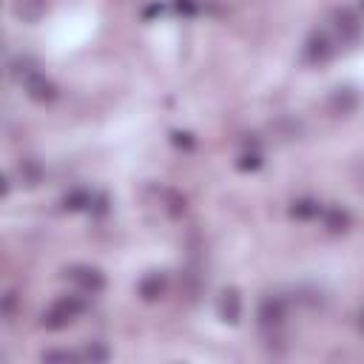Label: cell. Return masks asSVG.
Here are the masks:
<instances>
[{"instance_id": "6da1fadb", "label": "cell", "mask_w": 364, "mask_h": 364, "mask_svg": "<svg viewBox=\"0 0 364 364\" xmlns=\"http://www.w3.org/2000/svg\"><path fill=\"white\" fill-rule=\"evenodd\" d=\"M12 74H15V80H20V85L26 88V94H29L31 100L49 103V100L57 97L55 83L46 77L43 71H37V66H34L29 57H18V60L12 63Z\"/></svg>"}, {"instance_id": "7a4b0ae2", "label": "cell", "mask_w": 364, "mask_h": 364, "mask_svg": "<svg viewBox=\"0 0 364 364\" xmlns=\"http://www.w3.org/2000/svg\"><path fill=\"white\" fill-rule=\"evenodd\" d=\"M80 310H83V302L77 296H63V299H57L49 310L43 313V325L49 330H60V328L74 322V318L80 316Z\"/></svg>"}, {"instance_id": "3957f363", "label": "cell", "mask_w": 364, "mask_h": 364, "mask_svg": "<svg viewBox=\"0 0 364 364\" xmlns=\"http://www.w3.org/2000/svg\"><path fill=\"white\" fill-rule=\"evenodd\" d=\"M66 279L80 290V293H88V296H94L106 288V276L97 270V267H91V265H74L66 270Z\"/></svg>"}, {"instance_id": "277c9868", "label": "cell", "mask_w": 364, "mask_h": 364, "mask_svg": "<svg viewBox=\"0 0 364 364\" xmlns=\"http://www.w3.org/2000/svg\"><path fill=\"white\" fill-rule=\"evenodd\" d=\"M285 313H288V304L282 296H267L262 299L259 304V325L267 336H273L282 325H285Z\"/></svg>"}, {"instance_id": "5b68a950", "label": "cell", "mask_w": 364, "mask_h": 364, "mask_svg": "<svg viewBox=\"0 0 364 364\" xmlns=\"http://www.w3.org/2000/svg\"><path fill=\"white\" fill-rule=\"evenodd\" d=\"M304 55H307L310 63H328V60L333 57V43H330V37H328L325 31H313L310 40H307V46H304Z\"/></svg>"}, {"instance_id": "8992f818", "label": "cell", "mask_w": 364, "mask_h": 364, "mask_svg": "<svg viewBox=\"0 0 364 364\" xmlns=\"http://www.w3.org/2000/svg\"><path fill=\"white\" fill-rule=\"evenodd\" d=\"M336 31H339L342 43H356L361 37V23L350 9H342V12H336Z\"/></svg>"}, {"instance_id": "52a82bcc", "label": "cell", "mask_w": 364, "mask_h": 364, "mask_svg": "<svg viewBox=\"0 0 364 364\" xmlns=\"http://www.w3.org/2000/svg\"><path fill=\"white\" fill-rule=\"evenodd\" d=\"M219 313H222L225 322H231V325L239 322V316H242V299H239V293H237L234 288L225 290V293L219 296Z\"/></svg>"}, {"instance_id": "ba28073f", "label": "cell", "mask_w": 364, "mask_h": 364, "mask_svg": "<svg viewBox=\"0 0 364 364\" xmlns=\"http://www.w3.org/2000/svg\"><path fill=\"white\" fill-rule=\"evenodd\" d=\"M322 202H316V200H310V197H304V200H296L293 205H290V214L296 216V219H316V216H322Z\"/></svg>"}, {"instance_id": "9c48e42d", "label": "cell", "mask_w": 364, "mask_h": 364, "mask_svg": "<svg viewBox=\"0 0 364 364\" xmlns=\"http://www.w3.org/2000/svg\"><path fill=\"white\" fill-rule=\"evenodd\" d=\"M12 9H15V15H18L20 20H37V18L43 15L46 4H43V0H15Z\"/></svg>"}, {"instance_id": "30bf717a", "label": "cell", "mask_w": 364, "mask_h": 364, "mask_svg": "<svg viewBox=\"0 0 364 364\" xmlns=\"http://www.w3.org/2000/svg\"><path fill=\"white\" fill-rule=\"evenodd\" d=\"M330 108H333L336 114H350V111L356 108V94H353L350 88H339V91H333Z\"/></svg>"}, {"instance_id": "8fae6325", "label": "cell", "mask_w": 364, "mask_h": 364, "mask_svg": "<svg viewBox=\"0 0 364 364\" xmlns=\"http://www.w3.org/2000/svg\"><path fill=\"white\" fill-rule=\"evenodd\" d=\"M322 219H325V227H330L333 234L347 231V225H350V216H347L342 208H325V211H322Z\"/></svg>"}, {"instance_id": "7c38bea8", "label": "cell", "mask_w": 364, "mask_h": 364, "mask_svg": "<svg viewBox=\"0 0 364 364\" xmlns=\"http://www.w3.org/2000/svg\"><path fill=\"white\" fill-rule=\"evenodd\" d=\"M162 290H165V279L160 276V273H151V276H146L143 282H140V296L143 299H157V296H162Z\"/></svg>"}, {"instance_id": "4fadbf2b", "label": "cell", "mask_w": 364, "mask_h": 364, "mask_svg": "<svg viewBox=\"0 0 364 364\" xmlns=\"http://www.w3.org/2000/svg\"><path fill=\"white\" fill-rule=\"evenodd\" d=\"M91 202H94V197H91L85 188H74V191H69V194L63 197V208H69V211H83V208H88Z\"/></svg>"}, {"instance_id": "5bb4252c", "label": "cell", "mask_w": 364, "mask_h": 364, "mask_svg": "<svg viewBox=\"0 0 364 364\" xmlns=\"http://www.w3.org/2000/svg\"><path fill=\"white\" fill-rule=\"evenodd\" d=\"M80 358H91V361H103V358H108V350H103V347H97V344H88L83 353H80Z\"/></svg>"}, {"instance_id": "9a60e30c", "label": "cell", "mask_w": 364, "mask_h": 364, "mask_svg": "<svg viewBox=\"0 0 364 364\" xmlns=\"http://www.w3.org/2000/svg\"><path fill=\"white\" fill-rule=\"evenodd\" d=\"M46 361H71V358H80V353H66V350H49L43 353Z\"/></svg>"}, {"instance_id": "2e32d148", "label": "cell", "mask_w": 364, "mask_h": 364, "mask_svg": "<svg viewBox=\"0 0 364 364\" xmlns=\"http://www.w3.org/2000/svg\"><path fill=\"white\" fill-rule=\"evenodd\" d=\"M20 176L29 182V186H34V182H37V176H40V171H37V165H34V162H23V168H20Z\"/></svg>"}, {"instance_id": "e0dca14e", "label": "cell", "mask_w": 364, "mask_h": 364, "mask_svg": "<svg viewBox=\"0 0 364 364\" xmlns=\"http://www.w3.org/2000/svg\"><path fill=\"white\" fill-rule=\"evenodd\" d=\"M15 307H18V296H15V293H6V299H4V316L9 318V322L15 318Z\"/></svg>"}, {"instance_id": "ac0fdd59", "label": "cell", "mask_w": 364, "mask_h": 364, "mask_svg": "<svg viewBox=\"0 0 364 364\" xmlns=\"http://www.w3.org/2000/svg\"><path fill=\"white\" fill-rule=\"evenodd\" d=\"M176 9L186 12V15H194V12H197V4H194V0H176Z\"/></svg>"}, {"instance_id": "d6986e66", "label": "cell", "mask_w": 364, "mask_h": 364, "mask_svg": "<svg viewBox=\"0 0 364 364\" xmlns=\"http://www.w3.org/2000/svg\"><path fill=\"white\" fill-rule=\"evenodd\" d=\"M256 165H259V154H245L239 162V168H256Z\"/></svg>"}, {"instance_id": "ffe728a7", "label": "cell", "mask_w": 364, "mask_h": 364, "mask_svg": "<svg viewBox=\"0 0 364 364\" xmlns=\"http://www.w3.org/2000/svg\"><path fill=\"white\" fill-rule=\"evenodd\" d=\"M174 143H176V146H191L188 134H174Z\"/></svg>"}, {"instance_id": "44dd1931", "label": "cell", "mask_w": 364, "mask_h": 364, "mask_svg": "<svg viewBox=\"0 0 364 364\" xmlns=\"http://www.w3.org/2000/svg\"><path fill=\"white\" fill-rule=\"evenodd\" d=\"M361 325H364V310H361Z\"/></svg>"}]
</instances>
